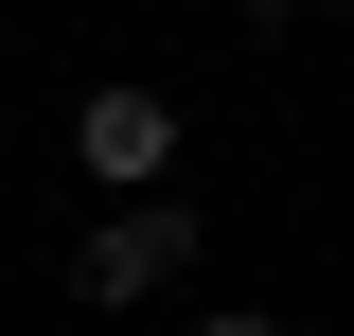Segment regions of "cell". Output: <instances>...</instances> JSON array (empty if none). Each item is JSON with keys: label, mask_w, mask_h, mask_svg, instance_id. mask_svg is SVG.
Instances as JSON below:
<instances>
[{"label": "cell", "mask_w": 354, "mask_h": 336, "mask_svg": "<svg viewBox=\"0 0 354 336\" xmlns=\"http://www.w3.org/2000/svg\"><path fill=\"white\" fill-rule=\"evenodd\" d=\"M177 265H195V212H177V195H106V212H88V248H71V301H88V319H124V301H160Z\"/></svg>", "instance_id": "obj_1"}, {"label": "cell", "mask_w": 354, "mask_h": 336, "mask_svg": "<svg viewBox=\"0 0 354 336\" xmlns=\"http://www.w3.org/2000/svg\"><path fill=\"white\" fill-rule=\"evenodd\" d=\"M71 160L106 177V195H177V106L160 88H88L71 106Z\"/></svg>", "instance_id": "obj_2"}, {"label": "cell", "mask_w": 354, "mask_h": 336, "mask_svg": "<svg viewBox=\"0 0 354 336\" xmlns=\"http://www.w3.org/2000/svg\"><path fill=\"white\" fill-rule=\"evenodd\" d=\"M283 18H301V0H248V36H283Z\"/></svg>", "instance_id": "obj_4"}, {"label": "cell", "mask_w": 354, "mask_h": 336, "mask_svg": "<svg viewBox=\"0 0 354 336\" xmlns=\"http://www.w3.org/2000/svg\"><path fill=\"white\" fill-rule=\"evenodd\" d=\"M195 336H283V319H266V301H230V319H195Z\"/></svg>", "instance_id": "obj_3"}]
</instances>
